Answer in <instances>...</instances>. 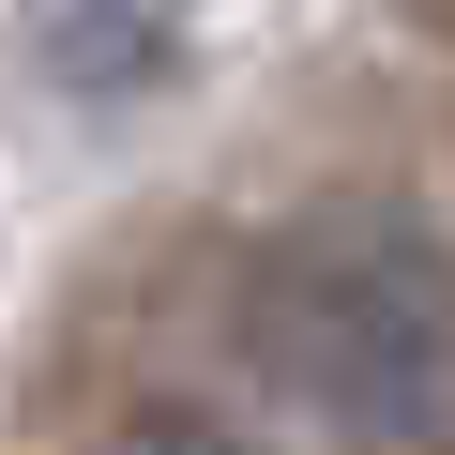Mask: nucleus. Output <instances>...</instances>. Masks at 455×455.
<instances>
[{"label": "nucleus", "instance_id": "nucleus-3", "mask_svg": "<svg viewBox=\"0 0 455 455\" xmlns=\"http://www.w3.org/2000/svg\"><path fill=\"white\" fill-rule=\"evenodd\" d=\"M107 455H243V425L197 410V395H137V410L107 425Z\"/></svg>", "mask_w": 455, "mask_h": 455}, {"label": "nucleus", "instance_id": "nucleus-1", "mask_svg": "<svg viewBox=\"0 0 455 455\" xmlns=\"http://www.w3.org/2000/svg\"><path fill=\"white\" fill-rule=\"evenodd\" d=\"M228 334L334 440H440L455 425V243L395 197L289 212L228 289Z\"/></svg>", "mask_w": 455, "mask_h": 455}, {"label": "nucleus", "instance_id": "nucleus-2", "mask_svg": "<svg viewBox=\"0 0 455 455\" xmlns=\"http://www.w3.org/2000/svg\"><path fill=\"white\" fill-rule=\"evenodd\" d=\"M152 61H167V31L122 16V0H61V16H46V76L61 92H137Z\"/></svg>", "mask_w": 455, "mask_h": 455}]
</instances>
